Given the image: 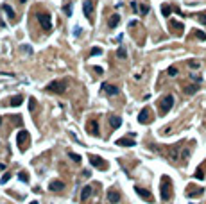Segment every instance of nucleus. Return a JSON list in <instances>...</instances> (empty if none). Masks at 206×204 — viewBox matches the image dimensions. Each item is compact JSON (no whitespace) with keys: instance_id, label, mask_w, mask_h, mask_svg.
<instances>
[{"instance_id":"obj_1","label":"nucleus","mask_w":206,"mask_h":204,"mask_svg":"<svg viewBox=\"0 0 206 204\" xmlns=\"http://www.w3.org/2000/svg\"><path fill=\"white\" fill-rule=\"evenodd\" d=\"M159 192H161V199L163 201H169L172 197V183L167 175L161 177V186H159Z\"/></svg>"},{"instance_id":"obj_2","label":"nucleus","mask_w":206,"mask_h":204,"mask_svg":"<svg viewBox=\"0 0 206 204\" xmlns=\"http://www.w3.org/2000/svg\"><path fill=\"white\" fill-rule=\"evenodd\" d=\"M66 88H68L66 81H54V83H49V84H47V91H49V93H57V95H61V93H65Z\"/></svg>"},{"instance_id":"obj_3","label":"nucleus","mask_w":206,"mask_h":204,"mask_svg":"<svg viewBox=\"0 0 206 204\" xmlns=\"http://www.w3.org/2000/svg\"><path fill=\"white\" fill-rule=\"evenodd\" d=\"M29 140H31V136H29V133L25 131V129H22V131H18V136H16V143H18V147H20V151H25L27 149V143H29Z\"/></svg>"},{"instance_id":"obj_4","label":"nucleus","mask_w":206,"mask_h":204,"mask_svg":"<svg viewBox=\"0 0 206 204\" xmlns=\"http://www.w3.org/2000/svg\"><path fill=\"white\" fill-rule=\"evenodd\" d=\"M38 22H39V25L43 27L45 32L52 31V22H50V15L49 13H38Z\"/></svg>"},{"instance_id":"obj_5","label":"nucleus","mask_w":206,"mask_h":204,"mask_svg":"<svg viewBox=\"0 0 206 204\" xmlns=\"http://www.w3.org/2000/svg\"><path fill=\"white\" fill-rule=\"evenodd\" d=\"M88 159H90V165L91 167H95L97 170H108V163H106L101 156H95V154H90L88 156Z\"/></svg>"},{"instance_id":"obj_6","label":"nucleus","mask_w":206,"mask_h":204,"mask_svg":"<svg viewBox=\"0 0 206 204\" xmlns=\"http://www.w3.org/2000/svg\"><path fill=\"white\" fill-rule=\"evenodd\" d=\"M172 106H174V95H165V97L159 100V109H161V113H169L172 109Z\"/></svg>"},{"instance_id":"obj_7","label":"nucleus","mask_w":206,"mask_h":204,"mask_svg":"<svg viewBox=\"0 0 206 204\" xmlns=\"http://www.w3.org/2000/svg\"><path fill=\"white\" fill-rule=\"evenodd\" d=\"M83 13L90 22L93 20V0H84L83 2Z\"/></svg>"},{"instance_id":"obj_8","label":"nucleus","mask_w":206,"mask_h":204,"mask_svg":"<svg viewBox=\"0 0 206 204\" xmlns=\"http://www.w3.org/2000/svg\"><path fill=\"white\" fill-rule=\"evenodd\" d=\"M88 134L90 136H101V133H99V122L95 118H91L88 122Z\"/></svg>"},{"instance_id":"obj_9","label":"nucleus","mask_w":206,"mask_h":204,"mask_svg":"<svg viewBox=\"0 0 206 204\" xmlns=\"http://www.w3.org/2000/svg\"><path fill=\"white\" fill-rule=\"evenodd\" d=\"M135 192L142 197V199H145L147 202H152V193L149 192V190H145V188H142V186H135Z\"/></svg>"},{"instance_id":"obj_10","label":"nucleus","mask_w":206,"mask_h":204,"mask_svg":"<svg viewBox=\"0 0 206 204\" xmlns=\"http://www.w3.org/2000/svg\"><path fill=\"white\" fill-rule=\"evenodd\" d=\"M138 122H140V124H149L151 122V109L149 107H143V109L140 111V115H138Z\"/></svg>"},{"instance_id":"obj_11","label":"nucleus","mask_w":206,"mask_h":204,"mask_svg":"<svg viewBox=\"0 0 206 204\" xmlns=\"http://www.w3.org/2000/svg\"><path fill=\"white\" fill-rule=\"evenodd\" d=\"M91 193H93V186H90V185L83 186V192H81V201H83V202H84V201H88L90 197H91Z\"/></svg>"},{"instance_id":"obj_12","label":"nucleus","mask_w":206,"mask_h":204,"mask_svg":"<svg viewBox=\"0 0 206 204\" xmlns=\"http://www.w3.org/2000/svg\"><path fill=\"white\" fill-rule=\"evenodd\" d=\"M102 88H104V91L108 93L109 97H115V95L120 93V90H118L117 86H113V84H102Z\"/></svg>"},{"instance_id":"obj_13","label":"nucleus","mask_w":206,"mask_h":204,"mask_svg":"<svg viewBox=\"0 0 206 204\" xmlns=\"http://www.w3.org/2000/svg\"><path fill=\"white\" fill-rule=\"evenodd\" d=\"M108 201H109L111 204L120 202V193H118L117 190H109V192H108Z\"/></svg>"},{"instance_id":"obj_14","label":"nucleus","mask_w":206,"mask_h":204,"mask_svg":"<svg viewBox=\"0 0 206 204\" xmlns=\"http://www.w3.org/2000/svg\"><path fill=\"white\" fill-rule=\"evenodd\" d=\"M49 188L52 190V192H61V190L65 188V183L63 181H50V185H49Z\"/></svg>"},{"instance_id":"obj_15","label":"nucleus","mask_w":206,"mask_h":204,"mask_svg":"<svg viewBox=\"0 0 206 204\" xmlns=\"http://www.w3.org/2000/svg\"><path fill=\"white\" fill-rule=\"evenodd\" d=\"M23 102V97L22 95H15V97H11V99H7V102L5 104H9V106H15V107H18L20 104Z\"/></svg>"},{"instance_id":"obj_16","label":"nucleus","mask_w":206,"mask_h":204,"mask_svg":"<svg viewBox=\"0 0 206 204\" xmlns=\"http://www.w3.org/2000/svg\"><path fill=\"white\" fill-rule=\"evenodd\" d=\"M117 145H120V147H135V140H131V138H120V140H117L115 141Z\"/></svg>"},{"instance_id":"obj_17","label":"nucleus","mask_w":206,"mask_h":204,"mask_svg":"<svg viewBox=\"0 0 206 204\" xmlns=\"http://www.w3.org/2000/svg\"><path fill=\"white\" fill-rule=\"evenodd\" d=\"M109 125L113 127V129H118L122 125V118L120 117H115V115H111L109 117Z\"/></svg>"},{"instance_id":"obj_18","label":"nucleus","mask_w":206,"mask_h":204,"mask_svg":"<svg viewBox=\"0 0 206 204\" xmlns=\"http://www.w3.org/2000/svg\"><path fill=\"white\" fill-rule=\"evenodd\" d=\"M195 186H188V190H187V195L188 197H197V195H203V192L204 190L203 188H197V190H194Z\"/></svg>"},{"instance_id":"obj_19","label":"nucleus","mask_w":206,"mask_h":204,"mask_svg":"<svg viewBox=\"0 0 206 204\" xmlns=\"http://www.w3.org/2000/svg\"><path fill=\"white\" fill-rule=\"evenodd\" d=\"M197 90H199V86H197V84H188V86H185V88H183V91L187 93V95H195Z\"/></svg>"},{"instance_id":"obj_20","label":"nucleus","mask_w":206,"mask_h":204,"mask_svg":"<svg viewBox=\"0 0 206 204\" xmlns=\"http://www.w3.org/2000/svg\"><path fill=\"white\" fill-rule=\"evenodd\" d=\"M120 23V16L118 15H113L111 18H109V22H108V25H109V29H115V27Z\"/></svg>"},{"instance_id":"obj_21","label":"nucleus","mask_w":206,"mask_h":204,"mask_svg":"<svg viewBox=\"0 0 206 204\" xmlns=\"http://www.w3.org/2000/svg\"><path fill=\"white\" fill-rule=\"evenodd\" d=\"M18 179L22 183H29V174L25 172V170H22V172H18Z\"/></svg>"},{"instance_id":"obj_22","label":"nucleus","mask_w":206,"mask_h":204,"mask_svg":"<svg viewBox=\"0 0 206 204\" xmlns=\"http://www.w3.org/2000/svg\"><path fill=\"white\" fill-rule=\"evenodd\" d=\"M170 27H174V29H177V32H181L183 31V23H179V22H174V20H170L169 22Z\"/></svg>"},{"instance_id":"obj_23","label":"nucleus","mask_w":206,"mask_h":204,"mask_svg":"<svg viewBox=\"0 0 206 204\" xmlns=\"http://www.w3.org/2000/svg\"><path fill=\"white\" fill-rule=\"evenodd\" d=\"M149 9H151V7H149L147 4H142L140 7H138V13H140V15L143 16V15H147V13H149Z\"/></svg>"},{"instance_id":"obj_24","label":"nucleus","mask_w":206,"mask_h":204,"mask_svg":"<svg viewBox=\"0 0 206 204\" xmlns=\"http://www.w3.org/2000/svg\"><path fill=\"white\" fill-rule=\"evenodd\" d=\"M2 9H4L5 13H7V15H9L11 18L15 16V11H13V7H11V5H7V4H4V5H2Z\"/></svg>"},{"instance_id":"obj_25","label":"nucleus","mask_w":206,"mask_h":204,"mask_svg":"<svg viewBox=\"0 0 206 204\" xmlns=\"http://www.w3.org/2000/svg\"><path fill=\"white\" fill-rule=\"evenodd\" d=\"M194 177L203 181V179H204V170H203V168H197V170H195V174H194Z\"/></svg>"},{"instance_id":"obj_26","label":"nucleus","mask_w":206,"mask_h":204,"mask_svg":"<svg viewBox=\"0 0 206 204\" xmlns=\"http://www.w3.org/2000/svg\"><path fill=\"white\" fill-rule=\"evenodd\" d=\"M68 158H70V159H74L75 163H81V159H83L81 156H79V154H75V152H68Z\"/></svg>"},{"instance_id":"obj_27","label":"nucleus","mask_w":206,"mask_h":204,"mask_svg":"<svg viewBox=\"0 0 206 204\" xmlns=\"http://www.w3.org/2000/svg\"><path fill=\"white\" fill-rule=\"evenodd\" d=\"M34 109H36V99L29 97V111H34Z\"/></svg>"},{"instance_id":"obj_28","label":"nucleus","mask_w":206,"mask_h":204,"mask_svg":"<svg viewBox=\"0 0 206 204\" xmlns=\"http://www.w3.org/2000/svg\"><path fill=\"white\" fill-rule=\"evenodd\" d=\"M117 56H118V57H120V59H124L125 56H127V52H125V49H124V47H120V49H118V50H117Z\"/></svg>"},{"instance_id":"obj_29","label":"nucleus","mask_w":206,"mask_h":204,"mask_svg":"<svg viewBox=\"0 0 206 204\" xmlns=\"http://www.w3.org/2000/svg\"><path fill=\"white\" fill-rule=\"evenodd\" d=\"M161 13H163V16H170L172 9L169 7V5H161Z\"/></svg>"},{"instance_id":"obj_30","label":"nucleus","mask_w":206,"mask_h":204,"mask_svg":"<svg viewBox=\"0 0 206 204\" xmlns=\"http://www.w3.org/2000/svg\"><path fill=\"white\" fill-rule=\"evenodd\" d=\"M90 54H91V56H101V54H102V49H101V47H93Z\"/></svg>"},{"instance_id":"obj_31","label":"nucleus","mask_w":206,"mask_h":204,"mask_svg":"<svg viewBox=\"0 0 206 204\" xmlns=\"http://www.w3.org/2000/svg\"><path fill=\"white\" fill-rule=\"evenodd\" d=\"M167 73H169L170 77H176V75H177V68H176V66H170L169 70H167Z\"/></svg>"},{"instance_id":"obj_32","label":"nucleus","mask_w":206,"mask_h":204,"mask_svg":"<svg viewBox=\"0 0 206 204\" xmlns=\"http://www.w3.org/2000/svg\"><path fill=\"white\" fill-rule=\"evenodd\" d=\"M190 77H192V79H194V81H195V83H201V81H203V77H201V75H199V73H190Z\"/></svg>"},{"instance_id":"obj_33","label":"nucleus","mask_w":206,"mask_h":204,"mask_svg":"<svg viewBox=\"0 0 206 204\" xmlns=\"http://www.w3.org/2000/svg\"><path fill=\"white\" fill-rule=\"evenodd\" d=\"M188 66H190V68H199V66H201V63H199V61H188Z\"/></svg>"},{"instance_id":"obj_34","label":"nucleus","mask_w":206,"mask_h":204,"mask_svg":"<svg viewBox=\"0 0 206 204\" xmlns=\"http://www.w3.org/2000/svg\"><path fill=\"white\" fill-rule=\"evenodd\" d=\"M9 177H11V174H5V175H2V179H0V183H2V185H5V183L9 181Z\"/></svg>"},{"instance_id":"obj_35","label":"nucleus","mask_w":206,"mask_h":204,"mask_svg":"<svg viewBox=\"0 0 206 204\" xmlns=\"http://www.w3.org/2000/svg\"><path fill=\"white\" fill-rule=\"evenodd\" d=\"M63 11H65L66 15L70 16V15H72V5H65V7H63Z\"/></svg>"},{"instance_id":"obj_36","label":"nucleus","mask_w":206,"mask_h":204,"mask_svg":"<svg viewBox=\"0 0 206 204\" xmlns=\"http://www.w3.org/2000/svg\"><path fill=\"white\" fill-rule=\"evenodd\" d=\"M195 36H197L199 39H206V34H204V32H201V31H197V32H195Z\"/></svg>"},{"instance_id":"obj_37","label":"nucleus","mask_w":206,"mask_h":204,"mask_svg":"<svg viewBox=\"0 0 206 204\" xmlns=\"http://www.w3.org/2000/svg\"><path fill=\"white\" fill-rule=\"evenodd\" d=\"M93 72L97 73V75H102V68H101V66H95V68H93Z\"/></svg>"},{"instance_id":"obj_38","label":"nucleus","mask_w":206,"mask_h":204,"mask_svg":"<svg viewBox=\"0 0 206 204\" xmlns=\"http://www.w3.org/2000/svg\"><path fill=\"white\" fill-rule=\"evenodd\" d=\"M131 7H133V11H135V13H138V4H136V2H131Z\"/></svg>"},{"instance_id":"obj_39","label":"nucleus","mask_w":206,"mask_h":204,"mask_svg":"<svg viewBox=\"0 0 206 204\" xmlns=\"http://www.w3.org/2000/svg\"><path fill=\"white\" fill-rule=\"evenodd\" d=\"M83 175H84V177H90L91 174H90V170H88V168H84V170H83Z\"/></svg>"},{"instance_id":"obj_40","label":"nucleus","mask_w":206,"mask_h":204,"mask_svg":"<svg viewBox=\"0 0 206 204\" xmlns=\"http://www.w3.org/2000/svg\"><path fill=\"white\" fill-rule=\"evenodd\" d=\"M199 20L203 22V25H206V15H199Z\"/></svg>"},{"instance_id":"obj_41","label":"nucleus","mask_w":206,"mask_h":204,"mask_svg":"<svg viewBox=\"0 0 206 204\" xmlns=\"http://www.w3.org/2000/svg\"><path fill=\"white\" fill-rule=\"evenodd\" d=\"M23 50H25V52H27V54H31V52H32V49H31V47H29V45H25V47H23Z\"/></svg>"},{"instance_id":"obj_42","label":"nucleus","mask_w":206,"mask_h":204,"mask_svg":"<svg viewBox=\"0 0 206 204\" xmlns=\"http://www.w3.org/2000/svg\"><path fill=\"white\" fill-rule=\"evenodd\" d=\"M31 204H39V202H38V201H32V202H31Z\"/></svg>"},{"instance_id":"obj_43","label":"nucleus","mask_w":206,"mask_h":204,"mask_svg":"<svg viewBox=\"0 0 206 204\" xmlns=\"http://www.w3.org/2000/svg\"><path fill=\"white\" fill-rule=\"evenodd\" d=\"M20 2H22V4H25V2H27V0H20Z\"/></svg>"},{"instance_id":"obj_44","label":"nucleus","mask_w":206,"mask_h":204,"mask_svg":"<svg viewBox=\"0 0 206 204\" xmlns=\"http://www.w3.org/2000/svg\"><path fill=\"white\" fill-rule=\"evenodd\" d=\"M0 125H2V117H0Z\"/></svg>"}]
</instances>
